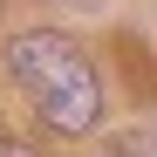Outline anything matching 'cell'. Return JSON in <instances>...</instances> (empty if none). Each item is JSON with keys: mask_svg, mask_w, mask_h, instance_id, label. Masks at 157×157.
I'll return each mask as SVG.
<instances>
[{"mask_svg": "<svg viewBox=\"0 0 157 157\" xmlns=\"http://www.w3.org/2000/svg\"><path fill=\"white\" fill-rule=\"evenodd\" d=\"M7 68L14 82L28 89L34 116L48 130H62V137H82V130L102 116V89H96V68L82 62V48L55 28H28L7 41Z\"/></svg>", "mask_w": 157, "mask_h": 157, "instance_id": "6da1fadb", "label": "cell"}]
</instances>
